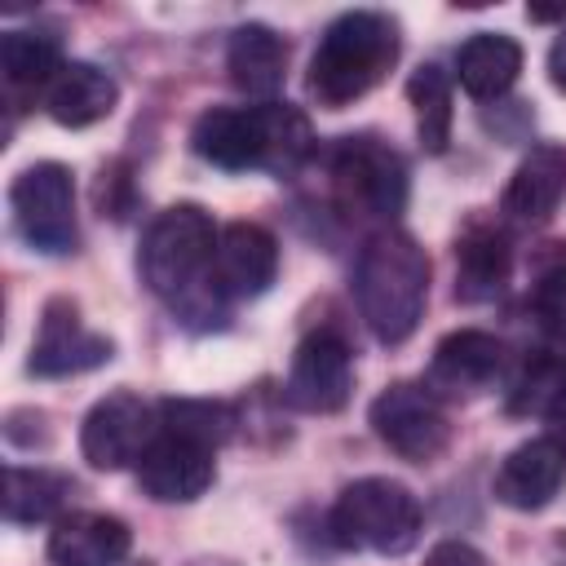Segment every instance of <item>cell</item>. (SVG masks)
I'll return each instance as SVG.
<instances>
[{
	"instance_id": "25",
	"label": "cell",
	"mask_w": 566,
	"mask_h": 566,
	"mask_svg": "<svg viewBox=\"0 0 566 566\" xmlns=\"http://www.w3.org/2000/svg\"><path fill=\"white\" fill-rule=\"evenodd\" d=\"M407 97L416 106V133L429 155H442L451 142V80L438 62H424L407 80Z\"/></svg>"
},
{
	"instance_id": "19",
	"label": "cell",
	"mask_w": 566,
	"mask_h": 566,
	"mask_svg": "<svg viewBox=\"0 0 566 566\" xmlns=\"http://www.w3.org/2000/svg\"><path fill=\"white\" fill-rule=\"evenodd\" d=\"M115 102H119V84L93 62H66L44 93V111L62 128H88V124L106 119L115 111Z\"/></svg>"
},
{
	"instance_id": "20",
	"label": "cell",
	"mask_w": 566,
	"mask_h": 566,
	"mask_svg": "<svg viewBox=\"0 0 566 566\" xmlns=\"http://www.w3.org/2000/svg\"><path fill=\"white\" fill-rule=\"evenodd\" d=\"M62 49L53 35L40 31H4L0 35V80H4V97L13 102V111H22L27 97L49 93V84L62 71Z\"/></svg>"
},
{
	"instance_id": "14",
	"label": "cell",
	"mask_w": 566,
	"mask_h": 566,
	"mask_svg": "<svg viewBox=\"0 0 566 566\" xmlns=\"http://www.w3.org/2000/svg\"><path fill=\"white\" fill-rule=\"evenodd\" d=\"M212 455L217 451L159 429V438L150 442V451L137 460V482L159 504H190V500H199L212 486V473H217L212 469Z\"/></svg>"
},
{
	"instance_id": "7",
	"label": "cell",
	"mask_w": 566,
	"mask_h": 566,
	"mask_svg": "<svg viewBox=\"0 0 566 566\" xmlns=\"http://www.w3.org/2000/svg\"><path fill=\"white\" fill-rule=\"evenodd\" d=\"M13 226L27 239V248L44 256H66L80 248V221H75V181L71 168L44 159L13 177L9 186Z\"/></svg>"
},
{
	"instance_id": "12",
	"label": "cell",
	"mask_w": 566,
	"mask_h": 566,
	"mask_svg": "<svg viewBox=\"0 0 566 566\" xmlns=\"http://www.w3.org/2000/svg\"><path fill=\"white\" fill-rule=\"evenodd\" d=\"M279 274V243L256 221H230L217 234L212 252V287L226 301H252L261 296Z\"/></svg>"
},
{
	"instance_id": "3",
	"label": "cell",
	"mask_w": 566,
	"mask_h": 566,
	"mask_svg": "<svg viewBox=\"0 0 566 566\" xmlns=\"http://www.w3.org/2000/svg\"><path fill=\"white\" fill-rule=\"evenodd\" d=\"M354 296H358V314L371 327V336L380 345H402L420 318H424V301H429V256L424 248L402 234V230H376L354 265Z\"/></svg>"
},
{
	"instance_id": "23",
	"label": "cell",
	"mask_w": 566,
	"mask_h": 566,
	"mask_svg": "<svg viewBox=\"0 0 566 566\" xmlns=\"http://www.w3.org/2000/svg\"><path fill=\"white\" fill-rule=\"evenodd\" d=\"M75 495V482L53 469H4V517L18 526H35L49 517H66V500Z\"/></svg>"
},
{
	"instance_id": "10",
	"label": "cell",
	"mask_w": 566,
	"mask_h": 566,
	"mask_svg": "<svg viewBox=\"0 0 566 566\" xmlns=\"http://www.w3.org/2000/svg\"><path fill=\"white\" fill-rule=\"evenodd\" d=\"M354 394V363H349V345L336 332H310L287 367L283 380V402L310 416H332L349 402Z\"/></svg>"
},
{
	"instance_id": "1",
	"label": "cell",
	"mask_w": 566,
	"mask_h": 566,
	"mask_svg": "<svg viewBox=\"0 0 566 566\" xmlns=\"http://www.w3.org/2000/svg\"><path fill=\"white\" fill-rule=\"evenodd\" d=\"M217 226L199 203H172L164 208L137 248L142 283L168 301L186 323H221L226 296L212 287V252H217Z\"/></svg>"
},
{
	"instance_id": "18",
	"label": "cell",
	"mask_w": 566,
	"mask_h": 566,
	"mask_svg": "<svg viewBox=\"0 0 566 566\" xmlns=\"http://www.w3.org/2000/svg\"><path fill=\"white\" fill-rule=\"evenodd\" d=\"M128 526L111 513H66L49 531L53 566H119L128 557Z\"/></svg>"
},
{
	"instance_id": "4",
	"label": "cell",
	"mask_w": 566,
	"mask_h": 566,
	"mask_svg": "<svg viewBox=\"0 0 566 566\" xmlns=\"http://www.w3.org/2000/svg\"><path fill=\"white\" fill-rule=\"evenodd\" d=\"M398 62V22L376 9H349L327 22L310 57V97L327 111H340L371 93Z\"/></svg>"
},
{
	"instance_id": "30",
	"label": "cell",
	"mask_w": 566,
	"mask_h": 566,
	"mask_svg": "<svg viewBox=\"0 0 566 566\" xmlns=\"http://www.w3.org/2000/svg\"><path fill=\"white\" fill-rule=\"evenodd\" d=\"M526 18L531 22H553V18H566V4H526Z\"/></svg>"
},
{
	"instance_id": "13",
	"label": "cell",
	"mask_w": 566,
	"mask_h": 566,
	"mask_svg": "<svg viewBox=\"0 0 566 566\" xmlns=\"http://www.w3.org/2000/svg\"><path fill=\"white\" fill-rule=\"evenodd\" d=\"M500 367H504V345L491 332L460 327V332L438 340V349L429 358L424 385L438 398H478L482 389H491Z\"/></svg>"
},
{
	"instance_id": "6",
	"label": "cell",
	"mask_w": 566,
	"mask_h": 566,
	"mask_svg": "<svg viewBox=\"0 0 566 566\" xmlns=\"http://www.w3.org/2000/svg\"><path fill=\"white\" fill-rule=\"evenodd\" d=\"M332 195L340 212L363 221H394L407 208V164L380 137H345L332 150Z\"/></svg>"
},
{
	"instance_id": "8",
	"label": "cell",
	"mask_w": 566,
	"mask_h": 566,
	"mask_svg": "<svg viewBox=\"0 0 566 566\" xmlns=\"http://www.w3.org/2000/svg\"><path fill=\"white\" fill-rule=\"evenodd\" d=\"M367 420L371 433L407 464H433L451 442V420L442 411V398L416 380H394L389 389H380Z\"/></svg>"
},
{
	"instance_id": "17",
	"label": "cell",
	"mask_w": 566,
	"mask_h": 566,
	"mask_svg": "<svg viewBox=\"0 0 566 566\" xmlns=\"http://www.w3.org/2000/svg\"><path fill=\"white\" fill-rule=\"evenodd\" d=\"M562 195H566V150L562 146H531L504 186L500 212L517 226H539L557 212Z\"/></svg>"
},
{
	"instance_id": "16",
	"label": "cell",
	"mask_w": 566,
	"mask_h": 566,
	"mask_svg": "<svg viewBox=\"0 0 566 566\" xmlns=\"http://www.w3.org/2000/svg\"><path fill=\"white\" fill-rule=\"evenodd\" d=\"M513 270V248L509 234L495 221L473 217L460 234H455V296L478 305V301H495L509 283Z\"/></svg>"
},
{
	"instance_id": "27",
	"label": "cell",
	"mask_w": 566,
	"mask_h": 566,
	"mask_svg": "<svg viewBox=\"0 0 566 566\" xmlns=\"http://www.w3.org/2000/svg\"><path fill=\"white\" fill-rule=\"evenodd\" d=\"M531 305L557 336H566V243H553L539 256V270L531 283Z\"/></svg>"
},
{
	"instance_id": "5",
	"label": "cell",
	"mask_w": 566,
	"mask_h": 566,
	"mask_svg": "<svg viewBox=\"0 0 566 566\" xmlns=\"http://www.w3.org/2000/svg\"><path fill=\"white\" fill-rule=\"evenodd\" d=\"M327 531L340 548L398 557L420 539V500L394 478H358L336 495Z\"/></svg>"
},
{
	"instance_id": "9",
	"label": "cell",
	"mask_w": 566,
	"mask_h": 566,
	"mask_svg": "<svg viewBox=\"0 0 566 566\" xmlns=\"http://www.w3.org/2000/svg\"><path fill=\"white\" fill-rule=\"evenodd\" d=\"M159 438V407H150L146 398L119 389V394H106L102 402H93V411L84 416L80 424V451L93 469H128L137 464L150 442Z\"/></svg>"
},
{
	"instance_id": "26",
	"label": "cell",
	"mask_w": 566,
	"mask_h": 566,
	"mask_svg": "<svg viewBox=\"0 0 566 566\" xmlns=\"http://www.w3.org/2000/svg\"><path fill=\"white\" fill-rule=\"evenodd\" d=\"M517 394L522 398L513 402V411L517 407H535L548 420V438L557 447H566V363L562 367H535L531 380L517 385Z\"/></svg>"
},
{
	"instance_id": "28",
	"label": "cell",
	"mask_w": 566,
	"mask_h": 566,
	"mask_svg": "<svg viewBox=\"0 0 566 566\" xmlns=\"http://www.w3.org/2000/svg\"><path fill=\"white\" fill-rule=\"evenodd\" d=\"M424 566H491V562L473 544H464V539H442V544L429 548Z\"/></svg>"
},
{
	"instance_id": "15",
	"label": "cell",
	"mask_w": 566,
	"mask_h": 566,
	"mask_svg": "<svg viewBox=\"0 0 566 566\" xmlns=\"http://www.w3.org/2000/svg\"><path fill=\"white\" fill-rule=\"evenodd\" d=\"M562 482H566V447H557L553 438H531L500 460L491 491L504 509L535 513L562 491Z\"/></svg>"
},
{
	"instance_id": "21",
	"label": "cell",
	"mask_w": 566,
	"mask_h": 566,
	"mask_svg": "<svg viewBox=\"0 0 566 566\" xmlns=\"http://www.w3.org/2000/svg\"><path fill=\"white\" fill-rule=\"evenodd\" d=\"M230 84L248 97H270L287 75V44L265 22H243L226 49Z\"/></svg>"
},
{
	"instance_id": "2",
	"label": "cell",
	"mask_w": 566,
	"mask_h": 566,
	"mask_svg": "<svg viewBox=\"0 0 566 566\" xmlns=\"http://www.w3.org/2000/svg\"><path fill=\"white\" fill-rule=\"evenodd\" d=\"M190 146L199 159L226 172L265 168L274 177H292L314 155V128L305 111L287 102L261 106H212L195 119Z\"/></svg>"
},
{
	"instance_id": "22",
	"label": "cell",
	"mask_w": 566,
	"mask_h": 566,
	"mask_svg": "<svg viewBox=\"0 0 566 566\" xmlns=\"http://www.w3.org/2000/svg\"><path fill=\"white\" fill-rule=\"evenodd\" d=\"M522 71V44L504 31H478L455 49V75L473 97H504Z\"/></svg>"
},
{
	"instance_id": "11",
	"label": "cell",
	"mask_w": 566,
	"mask_h": 566,
	"mask_svg": "<svg viewBox=\"0 0 566 566\" xmlns=\"http://www.w3.org/2000/svg\"><path fill=\"white\" fill-rule=\"evenodd\" d=\"M115 345L102 332H88L80 323V305L66 296H53L40 314V332L31 340V358L27 371L31 376H75V371H93L102 363H111Z\"/></svg>"
},
{
	"instance_id": "29",
	"label": "cell",
	"mask_w": 566,
	"mask_h": 566,
	"mask_svg": "<svg viewBox=\"0 0 566 566\" xmlns=\"http://www.w3.org/2000/svg\"><path fill=\"white\" fill-rule=\"evenodd\" d=\"M548 80L566 93V31L553 40V49H548Z\"/></svg>"
},
{
	"instance_id": "24",
	"label": "cell",
	"mask_w": 566,
	"mask_h": 566,
	"mask_svg": "<svg viewBox=\"0 0 566 566\" xmlns=\"http://www.w3.org/2000/svg\"><path fill=\"white\" fill-rule=\"evenodd\" d=\"M159 429L217 451V447H226L234 438L239 411L230 402H221V398H164L159 402Z\"/></svg>"
}]
</instances>
